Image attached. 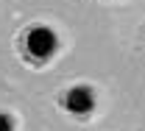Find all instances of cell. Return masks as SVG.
I'll return each mask as SVG.
<instances>
[{"instance_id":"6da1fadb","label":"cell","mask_w":145,"mask_h":131,"mask_svg":"<svg viewBox=\"0 0 145 131\" xmlns=\"http://www.w3.org/2000/svg\"><path fill=\"white\" fill-rule=\"evenodd\" d=\"M14 53L31 70H48L61 53V36L48 22H28L14 36Z\"/></svg>"},{"instance_id":"7a4b0ae2","label":"cell","mask_w":145,"mask_h":131,"mask_svg":"<svg viewBox=\"0 0 145 131\" xmlns=\"http://www.w3.org/2000/svg\"><path fill=\"white\" fill-rule=\"evenodd\" d=\"M59 109L64 114H70L72 120L78 123H89L95 112H98V89L92 84H72V87H64L59 98H56Z\"/></svg>"},{"instance_id":"3957f363","label":"cell","mask_w":145,"mask_h":131,"mask_svg":"<svg viewBox=\"0 0 145 131\" xmlns=\"http://www.w3.org/2000/svg\"><path fill=\"white\" fill-rule=\"evenodd\" d=\"M0 131H20V117L11 109H0Z\"/></svg>"}]
</instances>
